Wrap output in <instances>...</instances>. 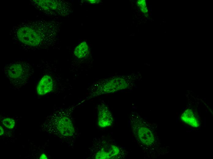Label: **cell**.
<instances>
[{
  "label": "cell",
  "instance_id": "cell-1",
  "mask_svg": "<svg viewBox=\"0 0 213 159\" xmlns=\"http://www.w3.org/2000/svg\"><path fill=\"white\" fill-rule=\"evenodd\" d=\"M60 23L43 19L28 20L15 25L9 35L14 43L25 48L47 47L58 40Z\"/></svg>",
  "mask_w": 213,
  "mask_h": 159
},
{
  "label": "cell",
  "instance_id": "cell-2",
  "mask_svg": "<svg viewBox=\"0 0 213 159\" xmlns=\"http://www.w3.org/2000/svg\"><path fill=\"white\" fill-rule=\"evenodd\" d=\"M133 138L144 153L158 149V140L154 128L138 113L132 112L129 120Z\"/></svg>",
  "mask_w": 213,
  "mask_h": 159
},
{
  "label": "cell",
  "instance_id": "cell-3",
  "mask_svg": "<svg viewBox=\"0 0 213 159\" xmlns=\"http://www.w3.org/2000/svg\"><path fill=\"white\" fill-rule=\"evenodd\" d=\"M141 78L140 73L137 72L99 80L93 83L89 90L88 98L130 88Z\"/></svg>",
  "mask_w": 213,
  "mask_h": 159
},
{
  "label": "cell",
  "instance_id": "cell-4",
  "mask_svg": "<svg viewBox=\"0 0 213 159\" xmlns=\"http://www.w3.org/2000/svg\"><path fill=\"white\" fill-rule=\"evenodd\" d=\"M95 141L91 148L92 158L124 159L129 154L127 150L118 145L113 139L100 137Z\"/></svg>",
  "mask_w": 213,
  "mask_h": 159
},
{
  "label": "cell",
  "instance_id": "cell-5",
  "mask_svg": "<svg viewBox=\"0 0 213 159\" xmlns=\"http://www.w3.org/2000/svg\"><path fill=\"white\" fill-rule=\"evenodd\" d=\"M70 112L57 113L51 121V131L65 138L71 139L77 136L76 129L71 117Z\"/></svg>",
  "mask_w": 213,
  "mask_h": 159
},
{
  "label": "cell",
  "instance_id": "cell-6",
  "mask_svg": "<svg viewBox=\"0 0 213 159\" xmlns=\"http://www.w3.org/2000/svg\"><path fill=\"white\" fill-rule=\"evenodd\" d=\"M30 3L41 13L49 16L68 15L71 12L69 4L63 1L31 0Z\"/></svg>",
  "mask_w": 213,
  "mask_h": 159
},
{
  "label": "cell",
  "instance_id": "cell-7",
  "mask_svg": "<svg viewBox=\"0 0 213 159\" xmlns=\"http://www.w3.org/2000/svg\"><path fill=\"white\" fill-rule=\"evenodd\" d=\"M32 67L23 61L12 62L5 66L4 71L11 82L16 84H23L29 77Z\"/></svg>",
  "mask_w": 213,
  "mask_h": 159
},
{
  "label": "cell",
  "instance_id": "cell-8",
  "mask_svg": "<svg viewBox=\"0 0 213 159\" xmlns=\"http://www.w3.org/2000/svg\"><path fill=\"white\" fill-rule=\"evenodd\" d=\"M97 113V124L99 127L105 128L112 125L114 122L113 115L103 101L98 105Z\"/></svg>",
  "mask_w": 213,
  "mask_h": 159
},
{
  "label": "cell",
  "instance_id": "cell-9",
  "mask_svg": "<svg viewBox=\"0 0 213 159\" xmlns=\"http://www.w3.org/2000/svg\"><path fill=\"white\" fill-rule=\"evenodd\" d=\"M54 84L53 79L48 75L43 76L39 82L36 88L37 94L44 95L51 92L53 90Z\"/></svg>",
  "mask_w": 213,
  "mask_h": 159
},
{
  "label": "cell",
  "instance_id": "cell-10",
  "mask_svg": "<svg viewBox=\"0 0 213 159\" xmlns=\"http://www.w3.org/2000/svg\"><path fill=\"white\" fill-rule=\"evenodd\" d=\"M181 119L185 123L193 127L197 128L199 126L198 119L190 109L186 110L182 115Z\"/></svg>",
  "mask_w": 213,
  "mask_h": 159
},
{
  "label": "cell",
  "instance_id": "cell-11",
  "mask_svg": "<svg viewBox=\"0 0 213 159\" xmlns=\"http://www.w3.org/2000/svg\"><path fill=\"white\" fill-rule=\"evenodd\" d=\"M89 53V47L87 43L83 42L77 46L75 48L74 54L75 56L79 59H83L86 57Z\"/></svg>",
  "mask_w": 213,
  "mask_h": 159
},
{
  "label": "cell",
  "instance_id": "cell-12",
  "mask_svg": "<svg viewBox=\"0 0 213 159\" xmlns=\"http://www.w3.org/2000/svg\"><path fill=\"white\" fill-rule=\"evenodd\" d=\"M2 123L7 128L12 129L15 125V121L12 118H6L3 120Z\"/></svg>",
  "mask_w": 213,
  "mask_h": 159
},
{
  "label": "cell",
  "instance_id": "cell-13",
  "mask_svg": "<svg viewBox=\"0 0 213 159\" xmlns=\"http://www.w3.org/2000/svg\"><path fill=\"white\" fill-rule=\"evenodd\" d=\"M137 4L141 12L144 13H146L148 12L145 0H138Z\"/></svg>",
  "mask_w": 213,
  "mask_h": 159
},
{
  "label": "cell",
  "instance_id": "cell-14",
  "mask_svg": "<svg viewBox=\"0 0 213 159\" xmlns=\"http://www.w3.org/2000/svg\"><path fill=\"white\" fill-rule=\"evenodd\" d=\"M4 132V130L3 128L2 127L0 126V135H2L3 134Z\"/></svg>",
  "mask_w": 213,
  "mask_h": 159
},
{
  "label": "cell",
  "instance_id": "cell-15",
  "mask_svg": "<svg viewBox=\"0 0 213 159\" xmlns=\"http://www.w3.org/2000/svg\"><path fill=\"white\" fill-rule=\"evenodd\" d=\"M47 157L46 155H45L44 154H43L40 157V158H44V159H47Z\"/></svg>",
  "mask_w": 213,
  "mask_h": 159
}]
</instances>
